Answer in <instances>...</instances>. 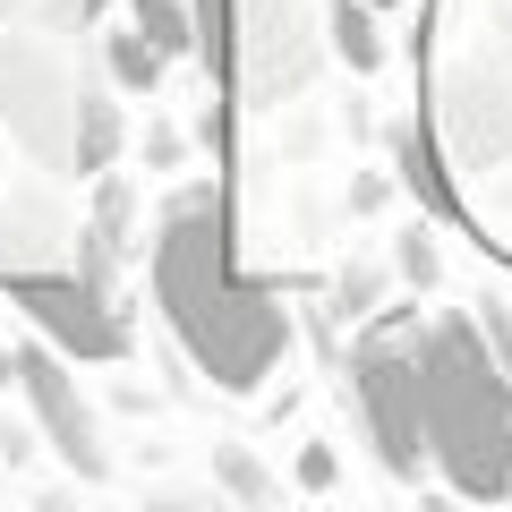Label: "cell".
<instances>
[{"mask_svg":"<svg viewBox=\"0 0 512 512\" xmlns=\"http://www.w3.org/2000/svg\"><path fill=\"white\" fill-rule=\"evenodd\" d=\"M419 359V444L436 461V478L470 504H504L512 495V376L495 367L487 333L470 308L427 316V333H410Z\"/></svg>","mask_w":512,"mask_h":512,"instance_id":"6da1fadb","label":"cell"},{"mask_svg":"<svg viewBox=\"0 0 512 512\" xmlns=\"http://www.w3.org/2000/svg\"><path fill=\"white\" fill-rule=\"evenodd\" d=\"M163 299H171V316H180V333L197 342V359L214 367L231 393L265 384V367H274L282 342H291L282 308H265L256 291H239V282L222 274V248H214V231H205V214L171 222V248H163Z\"/></svg>","mask_w":512,"mask_h":512,"instance_id":"7a4b0ae2","label":"cell"},{"mask_svg":"<svg viewBox=\"0 0 512 512\" xmlns=\"http://www.w3.org/2000/svg\"><path fill=\"white\" fill-rule=\"evenodd\" d=\"M359 402H367L384 470L419 478L427 444H419V359H410V333H376V342L359 350Z\"/></svg>","mask_w":512,"mask_h":512,"instance_id":"3957f363","label":"cell"},{"mask_svg":"<svg viewBox=\"0 0 512 512\" xmlns=\"http://www.w3.org/2000/svg\"><path fill=\"white\" fill-rule=\"evenodd\" d=\"M333 43H342V60H350V69H376V60H384L376 9H367V0H342V9H333Z\"/></svg>","mask_w":512,"mask_h":512,"instance_id":"277c9868","label":"cell"},{"mask_svg":"<svg viewBox=\"0 0 512 512\" xmlns=\"http://www.w3.org/2000/svg\"><path fill=\"white\" fill-rule=\"evenodd\" d=\"M478 333H487L495 367H504V376H512V299H487V308H478Z\"/></svg>","mask_w":512,"mask_h":512,"instance_id":"5b68a950","label":"cell"},{"mask_svg":"<svg viewBox=\"0 0 512 512\" xmlns=\"http://www.w3.org/2000/svg\"><path fill=\"white\" fill-rule=\"evenodd\" d=\"M367 9H402V0H367Z\"/></svg>","mask_w":512,"mask_h":512,"instance_id":"8992f818","label":"cell"}]
</instances>
